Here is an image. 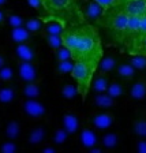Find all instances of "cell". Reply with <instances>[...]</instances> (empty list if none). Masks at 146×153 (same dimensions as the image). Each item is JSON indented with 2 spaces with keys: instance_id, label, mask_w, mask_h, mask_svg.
I'll return each instance as SVG.
<instances>
[{
  "instance_id": "1",
  "label": "cell",
  "mask_w": 146,
  "mask_h": 153,
  "mask_svg": "<svg viewBox=\"0 0 146 153\" xmlns=\"http://www.w3.org/2000/svg\"><path fill=\"white\" fill-rule=\"evenodd\" d=\"M74 60H85L99 66L102 57V48L100 37L92 26L79 27V40L73 51Z\"/></svg>"
},
{
  "instance_id": "2",
  "label": "cell",
  "mask_w": 146,
  "mask_h": 153,
  "mask_svg": "<svg viewBox=\"0 0 146 153\" xmlns=\"http://www.w3.org/2000/svg\"><path fill=\"white\" fill-rule=\"evenodd\" d=\"M96 70H97L96 64L85 62V60H75L74 68L71 71V76L75 79L78 90H79V94L82 96V99H85L86 96H87V93H89L90 86H92V81H93V75H94Z\"/></svg>"
},
{
  "instance_id": "3",
  "label": "cell",
  "mask_w": 146,
  "mask_h": 153,
  "mask_svg": "<svg viewBox=\"0 0 146 153\" xmlns=\"http://www.w3.org/2000/svg\"><path fill=\"white\" fill-rule=\"evenodd\" d=\"M128 18H130V15H127L124 11H122L119 8H113V13L108 14V15L104 14V16L100 21H104L102 25L107 26L118 40L124 41V36H126V30H127L128 25Z\"/></svg>"
},
{
  "instance_id": "4",
  "label": "cell",
  "mask_w": 146,
  "mask_h": 153,
  "mask_svg": "<svg viewBox=\"0 0 146 153\" xmlns=\"http://www.w3.org/2000/svg\"><path fill=\"white\" fill-rule=\"evenodd\" d=\"M22 111L27 118L40 119L47 115V108L41 101L36 99H25L22 102Z\"/></svg>"
},
{
  "instance_id": "5",
  "label": "cell",
  "mask_w": 146,
  "mask_h": 153,
  "mask_svg": "<svg viewBox=\"0 0 146 153\" xmlns=\"http://www.w3.org/2000/svg\"><path fill=\"white\" fill-rule=\"evenodd\" d=\"M115 123V116L109 109H102L99 114H94L90 118V124L96 130H108L113 126Z\"/></svg>"
},
{
  "instance_id": "6",
  "label": "cell",
  "mask_w": 146,
  "mask_h": 153,
  "mask_svg": "<svg viewBox=\"0 0 146 153\" xmlns=\"http://www.w3.org/2000/svg\"><path fill=\"white\" fill-rule=\"evenodd\" d=\"M119 10L124 11L127 15H143L146 14V0H122Z\"/></svg>"
},
{
  "instance_id": "7",
  "label": "cell",
  "mask_w": 146,
  "mask_h": 153,
  "mask_svg": "<svg viewBox=\"0 0 146 153\" xmlns=\"http://www.w3.org/2000/svg\"><path fill=\"white\" fill-rule=\"evenodd\" d=\"M18 75L25 83L36 82L38 78L37 67L33 64V62H19L18 64Z\"/></svg>"
},
{
  "instance_id": "8",
  "label": "cell",
  "mask_w": 146,
  "mask_h": 153,
  "mask_svg": "<svg viewBox=\"0 0 146 153\" xmlns=\"http://www.w3.org/2000/svg\"><path fill=\"white\" fill-rule=\"evenodd\" d=\"M105 11H107V10H105L104 7L100 6L99 3H96L94 0H92V1H87V3H86L85 8H83V15H85V18L87 19V21L96 22V21H100V19L104 16Z\"/></svg>"
},
{
  "instance_id": "9",
  "label": "cell",
  "mask_w": 146,
  "mask_h": 153,
  "mask_svg": "<svg viewBox=\"0 0 146 153\" xmlns=\"http://www.w3.org/2000/svg\"><path fill=\"white\" fill-rule=\"evenodd\" d=\"M92 104L99 109H111L118 105V99L112 97L107 92L104 93H94L92 100Z\"/></svg>"
},
{
  "instance_id": "10",
  "label": "cell",
  "mask_w": 146,
  "mask_h": 153,
  "mask_svg": "<svg viewBox=\"0 0 146 153\" xmlns=\"http://www.w3.org/2000/svg\"><path fill=\"white\" fill-rule=\"evenodd\" d=\"M128 97L134 101H142L146 99V78L142 76L134 81L128 89Z\"/></svg>"
},
{
  "instance_id": "11",
  "label": "cell",
  "mask_w": 146,
  "mask_h": 153,
  "mask_svg": "<svg viewBox=\"0 0 146 153\" xmlns=\"http://www.w3.org/2000/svg\"><path fill=\"white\" fill-rule=\"evenodd\" d=\"M78 141L85 149H90L99 145V137L92 127H85L78 134Z\"/></svg>"
},
{
  "instance_id": "12",
  "label": "cell",
  "mask_w": 146,
  "mask_h": 153,
  "mask_svg": "<svg viewBox=\"0 0 146 153\" xmlns=\"http://www.w3.org/2000/svg\"><path fill=\"white\" fill-rule=\"evenodd\" d=\"M14 53L19 62H33L36 59V52L26 42H19L14 48Z\"/></svg>"
},
{
  "instance_id": "13",
  "label": "cell",
  "mask_w": 146,
  "mask_h": 153,
  "mask_svg": "<svg viewBox=\"0 0 146 153\" xmlns=\"http://www.w3.org/2000/svg\"><path fill=\"white\" fill-rule=\"evenodd\" d=\"M115 71H116V75H118L122 81H124V82L133 81L134 76H135V73H137V70L134 68L133 64H131L128 60L119 63L118 67L115 68Z\"/></svg>"
},
{
  "instance_id": "14",
  "label": "cell",
  "mask_w": 146,
  "mask_h": 153,
  "mask_svg": "<svg viewBox=\"0 0 146 153\" xmlns=\"http://www.w3.org/2000/svg\"><path fill=\"white\" fill-rule=\"evenodd\" d=\"M62 127H64L67 130L68 134H76L79 131L81 123H79V118L75 114H64L62 118Z\"/></svg>"
},
{
  "instance_id": "15",
  "label": "cell",
  "mask_w": 146,
  "mask_h": 153,
  "mask_svg": "<svg viewBox=\"0 0 146 153\" xmlns=\"http://www.w3.org/2000/svg\"><path fill=\"white\" fill-rule=\"evenodd\" d=\"M109 83H111L109 76L105 73H99L96 76H93L90 90H93L94 93H104L108 90Z\"/></svg>"
},
{
  "instance_id": "16",
  "label": "cell",
  "mask_w": 146,
  "mask_h": 153,
  "mask_svg": "<svg viewBox=\"0 0 146 153\" xmlns=\"http://www.w3.org/2000/svg\"><path fill=\"white\" fill-rule=\"evenodd\" d=\"M118 64H119V60L115 55H107V56H102L101 60L99 62L97 70H99V73L108 74L111 71H113L118 67Z\"/></svg>"
},
{
  "instance_id": "17",
  "label": "cell",
  "mask_w": 146,
  "mask_h": 153,
  "mask_svg": "<svg viewBox=\"0 0 146 153\" xmlns=\"http://www.w3.org/2000/svg\"><path fill=\"white\" fill-rule=\"evenodd\" d=\"M30 34L32 33L29 32L25 26H21V27H13L11 32H10V37L15 44L19 42H27L30 40Z\"/></svg>"
},
{
  "instance_id": "18",
  "label": "cell",
  "mask_w": 146,
  "mask_h": 153,
  "mask_svg": "<svg viewBox=\"0 0 146 153\" xmlns=\"http://www.w3.org/2000/svg\"><path fill=\"white\" fill-rule=\"evenodd\" d=\"M133 133L137 138H146V115H139L134 119Z\"/></svg>"
},
{
  "instance_id": "19",
  "label": "cell",
  "mask_w": 146,
  "mask_h": 153,
  "mask_svg": "<svg viewBox=\"0 0 146 153\" xmlns=\"http://www.w3.org/2000/svg\"><path fill=\"white\" fill-rule=\"evenodd\" d=\"M119 141H120V138H119V135L116 133H107L101 138V146L107 150L115 149L119 145Z\"/></svg>"
},
{
  "instance_id": "20",
  "label": "cell",
  "mask_w": 146,
  "mask_h": 153,
  "mask_svg": "<svg viewBox=\"0 0 146 153\" xmlns=\"http://www.w3.org/2000/svg\"><path fill=\"white\" fill-rule=\"evenodd\" d=\"M22 94L25 99H37L38 96L41 94V89H40L38 83L27 82V83H25V86H23Z\"/></svg>"
},
{
  "instance_id": "21",
  "label": "cell",
  "mask_w": 146,
  "mask_h": 153,
  "mask_svg": "<svg viewBox=\"0 0 146 153\" xmlns=\"http://www.w3.org/2000/svg\"><path fill=\"white\" fill-rule=\"evenodd\" d=\"M45 135H47V133H45L44 127H34L29 134L27 141L30 145H40L45 140Z\"/></svg>"
},
{
  "instance_id": "22",
  "label": "cell",
  "mask_w": 146,
  "mask_h": 153,
  "mask_svg": "<svg viewBox=\"0 0 146 153\" xmlns=\"http://www.w3.org/2000/svg\"><path fill=\"white\" fill-rule=\"evenodd\" d=\"M4 134L8 140H16L21 135V124L16 120H11L7 123L6 128H4Z\"/></svg>"
},
{
  "instance_id": "23",
  "label": "cell",
  "mask_w": 146,
  "mask_h": 153,
  "mask_svg": "<svg viewBox=\"0 0 146 153\" xmlns=\"http://www.w3.org/2000/svg\"><path fill=\"white\" fill-rule=\"evenodd\" d=\"M60 94L66 100H74L79 94V90H78V86L74 83H64L60 89Z\"/></svg>"
},
{
  "instance_id": "24",
  "label": "cell",
  "mask_w": 146,
  "mask_h": 153,
  "mask_svg": "<svg viewBox=\"0 0 146 153\" xmlns=\"http://www.w3.org/2000/svg\"><path fill=\"white\" fill-rule=\"evenodd\" d=\"M15 99V89L11 86H6L0 89V102L1 104H10Z\"/></svg>"
},
{
  "instance_id": "25",
  "label": "cell",
  "mask_w": 146,
  "mask_h": 153,
  "mask_svg": "<svg viewBox=\"0 0 146 153\" xmlns=\"http://www.w3.org/2000/svg\"><path fill=\"white\" fill-rule=\"evenodd\" d=\"M107 93L111 94L112 97H115V99H119V97H122V96L126 93V89H124V86L122 82L113 81V82L109 83V88H108V90H107Z\"/></svg>"
},
{
  "instance_id": "26",
  "label": "cell",
  "mask_w": 146,
  "mask_h": 153,
  "mask_svg": "<svg viewBox=\"0 0 146 153\" xmlns=\"http://www.w3.org/2000/svg\"><path fill=\"white\" fill-rule=\"evenodd\" d=\"M128 62L133 64V67L137 71L146 70V55H131Z\"/></svg>"
},
{
  "instance_id": "27",
  "label": "cell",
  "mask_w": 146,
  "mask_h": 153,
  "mask_svg": "<svg viewBox=\"0 0 146 153\" xmlns=\"http://www.w3.org/2000/svg\"><path fill=\"white\" fill-rule=\"evenodd\" d=\"M74 64H75L74 59L56 62V71L59 74H71V71H73V68H74Z\"/></svg>"
},
{
  "instance_id": "28",
  "label": "cell",
  "mask_w": 146,
  "mask_h": 153,
  "mask_svg": "<svg viewBox=\"0 0 146 153\" xmlns=\"http://www.w3.org/2000/svg\"><path fill=\"white\" fill-rule=\"evenodd\" d=\"M44 32H45V36L47 34L62 36L64 33V27L60 22H51V23H48V25H45Z\"/></svg>"
},
{
  "instance_id": "29",
  "label": "cell",
  "mask_w": 146,
  "mask_h": 153,
  "mask_svg": "<svg viewBox=\"0 0 146 153\" xmlns=\"http://www.w3.org/2000/svg\"><path fill=\"white\" fill-rule=\"evenodd\" d=\"M55 57H56V62H63V60H68V59H74L71 49L67 48L66 45H62L59 49L55 51Z\"/></svg>"
},
{
  "instance_id": "30",
  "label": "cell",
  "mask_w": 146,
  "mask_h": 153,
  "mask_svg": "<svg viewBox=\"0 0 146 153\" xmlns=\"http://www.w3.org/2000/svg\"><path fill=\"white\" fill-rule=\"evenodd\" d=\"M68 135H70V134L67 133V130L64 127L56 128L53 135H52V141H53V143H56V145H63V143L67 141Z\"/></svg>"
},
{
  "instance_id": "31",
  "label": "cell",
  "mask_w": 146,
  "mask_h": 153,
  "mask_svg": "<svg viewBox=\"0 0 146 153\" xmlns=\"http://www.w3.org/2000/svg\"><path fill=\"white\" fill-rule=\"evenodd\" d=\"M25 27L27 29L30 33H38L40 30H42L44 25H42L41 19H38V18H30V19H27V21L25 22Z\"/></svg>"
},
{
  "instance_id": "32",
  "label": "cell",
  "mask_w": 146,
  "mask_h": 153,
  "mask_svg": "<svg viewBox=\"0 0 146 153\" xmlns=\"http://www.w3.org/2000/svg\"><path fill=\"white\" fill-rule=\"evenodd\" d=\"M47 44L49 45L51 49L56 51L63 45V38L62 36H55V34H47Z\"/></svg>"
},
{
  "instance_id": "33",
  "label": "cell",
  "mask_w": 146,
  "mask_h": 153,
  "mask_svg": "<svg viewBox=\"0 0 146 153\" xmlns=\"http://www.w3.org/2000/svg\"><path fill=\"white\" fill-rule=\"evenodd\" d=\"M45 3L53 10H64L70 6L71 0H45Z\"/></svg>"
},
{
  "instance_id": "34",
  "label": "cell",
  "mask_w": 146,
  "mask_h": 153,
  "mask_svg": "<svg viewBox=\"0 0 146 153\" xmlns=\"http://www.w3.org/2000/svg\"><path fill=\"white\" fill-rule=\"evenodd\" d=\"M7 22L11 27H21V26H25V19L21 15H16V14H10L7 16Z\"/></svg>"
},
{
  "instance_id": "35",
  "label": "cell",
  "mask_w": 146,
  "mask_h": 153,
  "mask_svg": "<svg viewBox=\"0 0 146 153\" xmlns=\"http://www.w3.org/2000/svg\"><path fill=\"white\" fill-rule=\"evenodd\" d=\"M14 78V70L13 67L10 66H3L0 68V81H3V82H10V81Z\"/></svg>"
},
{
  "instance_id": "36",
  "label": "cell",
  "mask_w": 146,
  "mask_h": 153,
  "mask_svg": "<svg viewBox=\"0 0 146 153\" xmlns=\"http://www.w3.org/2000/svg\"><path fill=\"white\" fill-rule=\"evenodd\" d=\"M16 150H18V146H16L15 142H13V140L6 141L0 145V152L1 153H15Z\"/></svg>"
},
{
  "instance_id": "37",
  "label": "cell",
  "mask_w": 146,
  "mask_h": 153,
  "mask_svg": "<svg viewBox=\"0 0 146 153\" xmlns=\"http://www.w3.org/2000/svg\"><path fill=\"white\" fill-rule=\"evenodd\" d=\"M96 3H99L100 6H102L105 10H113L118 8L120 6L122 0H94Z\"/></svg>"
},
{
  "instance_id": "38",
  "label": "cell",
  "mask_w": 146,
  "mask_h": 153,
  "mask_svg": "<svg viewBox=\"0 0 146 153\" xmlns=\"http://www.w3.org/2000/svg\"><path fill=\"white\" fill-rule=\"evenodd\" d=\"M135 152L146 153V138H138L135 142Z\"/></svg>"
},
{
  "instance_id": "39",
  "label": "cell",
  "mask_w": 146,
  "mask_h": 153,
  "mask_svg": "<svg viewBox=\"0 0 146 153\" xmlns=\"http://www.w3.org/2000/svg\"><path fill=\"white\" fill-rule=\"evenodd\" d=\"M146 34V14L141 15V25H139V36L138 37H142Z\"/></svg>"
},
{
  "instance_id": "40",
  "label": "cell",
  "mask_w": 146,
  "mask_h": 153,
  "mask_svg": "<svg viewBox=\"0 0 146 153\" xmlns=\"http://www.w3.org/2000/svg\"><path fill=\"white\" fill-rule=\"evenodd\" d=\"M42 3H44V0H27V4L32 7V8H34V10L41 8Z\"/></svg>"
},
{
  "instance_id": "41",
  "label": "cell",
  "mask_w": 146,
  "mask_h": 153,
  "mask_svg": "<svg viewBox=\"0 0 146 153\" xmlns=\"http://www.w3.org/2000/svg\"><path fill=\"white\" fill-rule=\"evenodd\" d=\"M57 149L53 146H45L44 149H42V153H56Z\"/></svg>"
},
{
  "instance_id": "42",
  "label": "cell",
  "mask_w": 146,
  "mask_h": 153,
  "mask_svg": "<svg viewBox=\"0 0 146 153\" xmlns=\"http://www.w3.org/2000/svg\"><path fill=\"white\" fill-rule=\"evenodd\" d=\"M3 66H6V57H4V55L0 53V68Z\"/></svg>"
},
{
  "instance_id": "43",
  "label": "cell",
  "mask_w": 146,
  "mask_h": 153,
  "mask_svg": "<svg viewBox=\"0 0 146 153\" xmlns=\"http://www.w3.org/2000/svg\"><path fill=\"white\" fill-rule=\"evenodd\" d=\"M3 21H4V13L3 11H0V25L3 23Z\"/></svg>"
},
{
  "instance_id": "44",
  "label": "cell",
  "mask_w": 146,
  "mask_h": 153,
  "mask_svg": "<svg viewBox=\"0 0 146 153\" xmlns=\"http://www.w3.org/2000/svg\"><path fill=\"white\" fill-rule=\"evenodd\" d=\"M7 1H8V0H0V7H1V6H4V4H6Z\"/></svg>"
}]
</instances>
